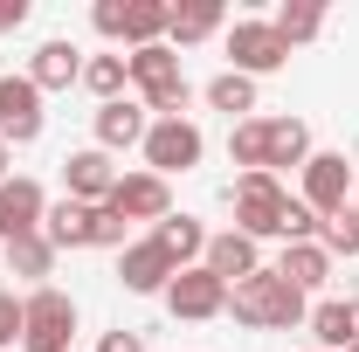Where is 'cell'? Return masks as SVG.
I'll return each instance as SVG.
<instances>
[{"mask_svg": "<svg viewBox=\"0 0 359 352\" xmlns=\"http://www.w3.org/2000/svg\"><path fill=\"white\" fill-rule=\"evenodd\" d=\"M228 311H235V325H249V332H297V325L311 318L304 290H297V283H283L269 263L228 290Z\"/></svg>", "mask_w": 359, "mask_h": 352, "instance_id": "cell-1", "label": "cell"}, {"mask_svg": "<svg viewBox=\"0 0 359 352\" xmlns=\"http://www.w3.org/2000/svg\"><path fill=\"white\" fill-rule=\"evenodd\" d=\"M125 69H132V83H138V104H145V118H180V111H187L180 48H166V42L132 48V55H125Z\"/></svg>", "mask_w": 359, "mask_h": 352, "instance_id": "cell-2", "label": "cell"}, {"mask_svg": "<svg viewBox=\"0 0 359 352\" xmlns=\"http://www.w3.org/2000/svg\"><path fill=\"white\" fill-rule=\"evenodd\" d=\"M69 339H76V304L55 283H35L21 297V352H69Z\"/></svg>", "mask_w": 359, "mask_h": 352, "instance_id": "cell-3", "label": "cell"}, {"mask_svg": "<svg viewBox=\"0 0 359 352\" xmlns=\"http://www.w3.org/2000/svg\"><path fill=\"white\" fill-rule=\"evenodd\" d=\"M283 187H276V173H242L235 187H228V208H235V235H249V242H269L276 235V221H283Z\"/></svg>", "mask_w": 359, "mask_h": 352, "instance_id": "cell-4", "label": "cell"}, {"mask_svg": "<svg viewBox=\"0 0 359 352\" xmlns=\"http://www.w3.org/2000/svg\"><path fill=\"white\" fill-rule=\"evenodd\" d=\"M145 173H187V166H201V152H208V138L194 118H152V132H145Z\"/></svg>", "mask_w": 359, "mask_h": 352, "instance_id": "cell-5", "label": "cell"}, {"mask_svg": "<svg viewBox=\"0 0 359 352\" xmlns=\"http://www.w3.org/2000/svg\"><path fill=\"white\" fill-rule=\"evenodd\" d=\"M228 62H235V76H269V69H283L290 62V42L269 28V21H235L228 28Z\"/></svg>", "mask_w": 359, "mask_h": 352, "instance_id": "cell-6", "label": "cell"}, {"mask_svg": "<svg viewBox=\"0 0 359 352\" xmlns=\"http://www.w3.org/2000/svg\"><path fill=\"white\" fill-rule=\"evenodd\" d=\"M304 208L318 221L346 215L353 208V166H346V152H311L304 159Z\"/></svg>", "mask_w": 359, "mask_h": 352, "instance_id": "cell-7", "label": "cell"}, {"mask_svg": "<svg viewBox=\"0 0 359 352\" xmlns=\"http://www.w3.org/2000/svg\"><path fill=\"white\" fill-rule=\"evenodd\" d=\"M166 311L173 318H187V325H201V318H222L228 311V283L215 276V269H180L173 283H166Z\"/></svg>", "mask_w": 359, "mask_h": 352, "instance_id": "cell-8", "label": "cell"}, {"mask_svg": "<svg viewBox=\"0 0 359 352\" xmlns=\"http://www.w3.org/2000/svg\"><path fill=\"white\" fill-rule=\"evenodd\" d=\"M118 221H159L173 215V194H166V180L159 173H118V187H111V201H104Z\"/></svg>", "mask_w": 359, "mask_h": 352, "instance_id": "cell-9", "label": "cell"}, {"mask_svg": "<svg viewBox=\"0 0 359 352\" xmlns=\"http://www.w3.org/2000/svg\"><path fill=\"white\" fill-rule=\"evenodd\" d=\"M42 138V90L28 76H0V145H35Z\"/></svg>", "mask_w": 359, "mask_h": 352, "instance_id": "cell-10", "label": "cell"}, {"mask_svg": "<svg viewBox=\"0 0 359 352\" xmlns=\"http://www.w3.org/2000/svg\"><path fill=\"white\" fill-rule=\"evenodd\" d=\"M173 276H180V269H173V256H166V249H159L152 235L118 249V283H125L132 297H152V290L166 297V283H173Z\"/></svg>", "mask_w": 359, "mask_h": 352, "instance_id": "cell-11", "label": "cell"}, {"mask_svg": "<svg viewBox=\"0 0 359 352\" xmlns=\"http://www.w3.org/2000/svg\"><path fill=\"white\" fill-rule=\"evenodd\" d=\"M111 187H118V166H111V152H69L62 159V201H83V208H104L111 201Z\"/></svg>", "mask_w": 359, "mask_h": 352, "instance_id": "cell-12", "label": "cell"}, {"mask_svg": "<svg viewBox=\"0 0 359 352\" xmlns=\"http://www.w3.org/2000/svg\"><path fill=\"white\" fill-rule=\"evenodd\" d=\"M145 132H152L145 104H132V97H118V104H97V152H125V145H145Z\"/></svg>", "mask_w": 359, "mask_h": 352, "instance_id": "cell-13", "label": "cell"}, {"mask_svg": "<svg viewBox=\"0 0 359 352\" xmlns=\"http://www.w3.org/2000/svg\"><path fill=\"white\" fill-rule=\"evenodd\" d=\"M201 269H215L228 290H235L242 276H256V269H263V249H256L249 235H235V228H228V235H208V256H201Z\"/></svg>", "mask_w": 359, "mask_h": 352, "instance_id": "cell-14", "label": "cell"}, {"mask_svg": "<svg viewBox=\"0 0 359 352\" xmlns=\"http://www.w3.org/2000/svg\"><path fill=\"white\" fill-rule=\"evenodd\" d=\"M42 235L55 242V256L62 249H90L97 242V208H83V201H55L42 215Z\"/></svg>", "mask_w": 359, "mask_h": 352, "instance_id": "cell-15", "label": "cell"}, {"mask_svg": "<svg viewBox=\"0 0 359 352\" xmlns=\"http://www.w3.org/2000/svg\"><path fill=\"white\" fill-rule=\"evenodd\" d=\"M28 83L42 90H69V83H83V55H76V42H42L35 48V62H28Z\"/></svg>", "mask_w": 359, "mask_h": 352, "instance_id": "cell-16", "label": "cell"}, {"mask_svg": "<svg viewBox=\"0 0 359 352\" xmlns=\"http://www.w3.org/2000/svg\"><path fill=\"white\" fill-rule=\"evenodd\" d=\"M222 28H228L222 0H187V7H173V21H166V48H194V42H208V35H222Z\"/></svg>", "mask_w": 359, "mask_h": 352, "instance_id": "cell-17", "label": "cell"}, {"mask_svg": "<svg viewBox=\"0 0 359 352\" xmlns=\"http://www.w3.org/2000/svg\"><path fill=\"white\" fill-rule=\"evenodd\" d=\"M152 242L173 256V269H194L201 256H208V228H201L194 215H166L159 228H152Z\"/></svg>", "mask_w": 359, "mask_h": 352, "instance_id": "cell-18", "label": "cell"}, {"mask_svg": "<svg viewBox=\"0 0 359 352\" xmlns=\"http://www.w3.org/2000/svg\"><path fill=\"white\" fill-rule=\"evenodd\" d=\"M263 132H269V173H276V166H297V173H304V159H311V125H304V118H263Z\"/></svg>", "mask_w": 359, "mask_h": 352, "instance_id": "cell-19", "label": "cell"}, {"mask_svg": "<svg viewBox=\"0 0 359 352\" xmlns=\"http://www.w3.org/2000/svg\"><path fill=\"white\" fill-rule=\"evenodd\" d=\"M283 283H297V290H325V276H332V256L318 249V242H283V263H276Z\"/></svg>", "mask_w": 359, "mask_h": 352, "instance_id": "cell-20", "label": "cell"}, {"mask_svg": "<svg viewBox=\"0 0 359 352\" xmlns=\"http://www.w3.org/2000/svg\"><path fill=\"white\" fill-rule=\"evenodd\" d=\"M166 21H173L166 0H125V35H118V42L152 48V42H166Z\"/></svg>", "mask_w": 359, "mask_h": 352, "instance_id": "cell-21", "label": "cell"}, {"mask_svg": "<svg viewBox=\"0 0 359 352\" xmlns=\"http://www.w3.org/2000/svg\"><path fill=\"white\" fill-rule=\"evenodd\" d=\"M228 159H235L242 173H269V132H263V118H242V125L228 132Z\"/></svg>", "mask_w": 359, "mask_h": 352, "instance_id": "cell-22", "label": "cell"}, {"mask_svg": "<svg viewBox=\"0 0 359 352\" xmlns=\"http://www.w3.org/2000/svg\"><path fill=\"white\" fill-rule=\"evenodd\" d=\"M0 249H7V276H48L55 269V242L48 235H14Z\"/></svg>", "mask_w": 359, "mask_h": 352, "instance_id": "cell-23", "label": "cell"}, {"mask_svg": "<svg viewBox=\"0 0 359 352\" xmlns=\"http://www.w3.org/2000/svg\"><path fill=\"white\" fill-rule=\"evenodd\" d=\"M318 332V346L325 352H346L353 346V304H339V297H325V304H311V318H304Z\"/></svg>", "mask_w": 359, "mask_h": 352, "instance_id": "cell-24", "label": "cell"}, {"mask_svg": "<svg viewBox=\"0 0 359 352\" xmlns=\"http://www.w3.org/2000/svg\"><path fill=\"white\" fill-rule=\"evenodd\" d=\"M83 83H90L97 104H118L125 83H132V69H125V55H90V62H83Z\"/></svg>", "mask_w": 359, "mask_h": 352, "instance_id": "cell-25", "label": "cell"}, {"mask_svg": "<svg viewBox=\"0 0 359 352\" xmlns=\"http://www.w3.org/2000/svg\"><path fill=\"white\" fill-rule=\"evenodd\" d=\"M208 104H215V111H228V118L242 125V118L256 111V83H249V76H235V69H222V76L208 83Z\"/></svg>", "mask_w": 359, "mask_h": 352, "instance_id": "cell-26", "label": "cell"}, {"mask_svg": "<svg viewBox=\"0 0 359 352\" xmlns=\"http://www.w3.org/2000/svg\"><path fill=\"white\" fill-rule=\"evenodd\" d=\"M269 28H276V35H283V42L297 48V42H311L318 28H325V7H311V0H283V7H276V21H269Z\"/></svg>", "mask_w": 359, "mask_h": 352, "instance_id": "cell-27", "label": "cell"}, {"mask_svg": "<svg viewBox=\"0 0 359 352\" xmlns=\"http://www.w3.org/2000/svg\"><path fill=\"white\" fill-rule=\"evenodd\" d=\"M318 249H325V256H359V215L353 208L332 215V221H318Z\"/></svg>", "mask_w": 359, "mask_h": 352, "instance_id": "cell-28", "label": "cell"}, {"mask_svg": "<svg viewBox=\"0 0 359 352\" xmlns=\"http://www.w3.org/2000/svg\"><path fill=\"white\" fill-rule=\"evenodd\" d=\"M21 346V297L14 290H0V352Z\"/></svg>", "mask_w": 359, "mask_h": 352, "instance_id": "cell-29", "label": "cell"}, {"mask_svg": "<svg viewBox=\"0 0 359 352\" xmlns=\"http://www.w3.org/2000/svg\"><path fill=\"white\" fill-rule=\"evenodd\" d=\"M90 21H97V35H111V42H118V35H125V0H97V7H90Z\"/></svg>", "mask_w": 359, "mask_h": 352, "instance_id": "cell-30", "label": "cell"}, {"mask_svg": "<svg viewBox=\"0 0 359 352\" xmlns=\"http://www.w3.org/2000/svg\"><path fill=\"white\" fill-rule=\"evenodd\" d=\"M90 249H125V221L111 215V208H97V242Z\"/></svg>", "mask_w": 359, "mask_h": 352, "instance_id": "cell-31", "label": "cell"}, {"mask_svg": "<svg viewBox=\"0 0 359 352\" xmlns=\"http://www.w3.org/2000/svg\"><path fill=\"white\" fill-rule=\"evenodd\" d=\"M21 21H28V0H0V35H14Z\"/></svg>", "mask_w": 359, "mask_h": 352, "instance_id": "cell-32", "label": "cell"}, {"mask_svg": "<svg viewBox=\"0 0 359 352\" xmlns=\"http://www.w3.org/2000/svg\"><path fill=\"white\" fill-rule=\"evenodd\" d=\"M7 166H14V145H0V187H7Z\"/></svg>", "mask_w": 359, "mask_h": 352, "instance_id": "cell-33", "label": "cell"}, {"mask_svg": "<svg viewBox=\"0 0 359 352\" xmlns=\"http://www.w3.org/2000/svg\"><path fill=\"white\" fill-rule=\"evenodd\" d=\"M0 242H7V201H0Z\"/></svg>", "mask_w": 359, "mask_h": 352, "instance_id": "cell-34", "label": "cell"}, {"mask_svg": "<svg viewBox=\"0 0 359 352\" xmlns=\"http://www.w3.org/2000/svg\"><path fill=\"white\" fill-rule=\"evenodd\" d=\"M353 346H359V304H353Z\"/></svg>", "mask_w": 359, "mask_h": 352, "instance_id": "cell-35", "label": "cell"}, {"mask_svg": "<svg viewBox=\"0 0 359 352\" xmlns=\"http://www.w3.org/2000/svg\"><path fill=\"white\" fill-rule=\"evenodd\" d=\"M353 215H359V187H353Z\"/></svg>", "mask_w": 359, "mask_h": 352, "instance_id": "cell-36", "label": "cell"}, {"mask_svg": "<svg viewBox=\"0 0 359 352\" xmlns=\"http://www.w3.org/2000/svg\"><path fill=\"white\" fill-rule=\"evenodd\" d=\"M304 352H325V346H304Z\"/></svg>", "mask_w": 359, "mask_h": 352, "instance_id": "cell-37", "label": "cell"}, {"mask_svg": "<svg viewBox=\"0 0 359 352\" xmlns=\"http://www.w3.org/2000/svg\"><path fill=\"white\" fill-rule=\"evenodd\" d=\"M346 352H359V346H346Z\"/></svg>", "mask_w": 359, "mask_h": 352, "instance_id": "cell-38", "label": "cell"}]
</instances>
